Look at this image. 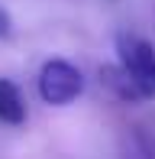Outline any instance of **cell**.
<instances>
[{"instance_id": "1", "label": "cell", "mask_w": 155, "mask_h": 159, "mask_svg": "<svg viewBox=\"0 0 155 159\" xmlns=\"http://www.w3.org/2000/svg\"><path fill=\"white\" fill-rule=\"evenodd\" d=\"M116 65L132 78L142 101L155 98V46L145 36L119 33L116 36Z\"/></svg>"}, {"instance_id": "2", "label": "cell", "mask_w": 155, "mask_h": 159, "mask_svg": "<svg viewBox=\"0 0 155 159\" xmlns=\"http://www.w3.org/2000/svg\"><path fill=\"white\" fill-rule=\"evenodd\" d=\"M84 91V75L65 59H52L42 65L39 71V98L52 107H65L78 101V94Z\"/></svg>"}, {"instance_id": "3", "label": "cell", "mask_w": 155, "mask_h": 159, "mask_svg": "<svg viewBox=\"0 0 155 159\" xmlns=\"http://www.w3.org/2000/svg\"><path fill=\"white\" fill-rule=\"evenodd\" d=\"M0 124H6V127L26 124V101H23V91H19L10 78H0Z\"/></svg>"}, {"instance_id": "4", "label": "cell", "mask_w": 155, "mask_h": 159, "mask_svg": "<svg viewBox=\"0 0 155 159\" xmlns=\"http://www.w3.org/2000/svg\"><path fill=\"white\" fill-rule=\"evenodd\" d=\"M100 84L116 101H123V104H139V101H142V94H139L136 84H132V78L126 75L119 65H103V68H100Z\"/></svg>"}, {"instance_id": "5", "label": "cell", "mask_w": 155, "mask_h": 159, "mask_svg": "<svg viewBox=\"0 0 155 159\" xmlns=\"http://www.w3.org/2000/svg\"><path fill=\"white\" fill-rule=\"evenodd\" d=\"M129 159H155V136H152L145 127H132Z\"/></svg>"}, {"instance_id": "6", "label": "cell", "mask_w": 155, "mask_h": 159, "mask_svg": "<svg viewBox=\"0 0 155 159\" xmlns=\"http://www.w3.org/2000/svg\"><path fill=\"white\" fill-rule=\"evenodd\" d=\"M13 36V16L6 7H0V39H10Z\"/></svg>"}]
</instances>
